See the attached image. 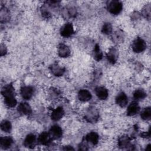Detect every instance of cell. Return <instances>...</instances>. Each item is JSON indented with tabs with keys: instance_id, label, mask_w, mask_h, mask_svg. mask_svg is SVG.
<instances>
[{
	"instance_id": "obj_1",
	"label": "cell",
	"mask_w": 151,
	"mask_h": 151,
	"mask_svg": "<svg viewBox=\"0 0 151 151\" xmlns=\"http://www.w3.org/2000/svg\"><path fill=\"white\" fill-rule=\"evenodd\" d=\"M107 9L113 15H118L123 9L122 3L118 0H111L107 2Z\"/></svg>"
},
{
	"instance_id": "obj_2",
	"label": "cell",
	"mask_w": 151,
	"mask_h": 151,
	"mask_svg": "<svg viewBox=\"0 0 151 151\" xmlns=\"http://www.w3.org/2000/svg\"><path fill=\"white\" fill-rule=\"evenodd\" d=\"M84 118L87 122L91 123H94L97 122L99 118V111L96 108L93 107H90L87 110L84 116Z\"/></svg>"
},
{
	"instance_id": "obj_3",
	"label": "cell",
	"mask_w": 151,
	"mask_h": 151,
	"mask_svg": "<svg viewBox=\"0 0 151 151\" xmlns=\"http://www.w3.org/2000/svg\"><path fill=\"white\" fill-rule=\"evenodd\" d=\"M132 50L136 53H140L145 50L146 44L143 39L140 37H137L132 42Z\"/></svg>"
},
{
	"instance_id": "obj_4",
	"label": "cell",
	"mask_w": 151,
	"mask_h": 151,
	"mask_svg": "<svg viewBox=\"0 0 151 151\" xmlns=\"http://www.w3.org/2000/svg\"><path fill=\"white\" fill-rule=\"evenodd\" d=\"M74 34V28L71 23L65 24L60 29V34L62 37L68 38Z\"/></svg>"
},
{
	"instance_id": "obj_5",
	"label": "cell",
	"mask_w": 151,
	"mask_h": 151,
	"mask_svg": "<svg viewBox=\"0 0 151 151\" xmlns=\"http://www.w3.org/2000/svg\"><path fill=\"white\" fill-rule=\"evenodd\" d=\"M118 51L115 47H111L109 48L108 52L106 54V58L108 61L112 64L116 63L118 58Z\"/></svg>"
},
{
	"instance_id": "obj_6",
	"label": "cell",
	"mask_w": 151,
	"mask_h": 151,
	"mask_svg": "<svg viewBox=\"0 0 151 151\" xmlns=\"http://www.w3.org/2000/svg\"><path fill=\"white\" fill-rule=\"evenodd\" d=\"M34 89L31 86H23L20 90V94L22 97L25 100H29L33 96Z\"/></svg>"
},
{
	"instance_id": "obj_7",
	"label": "cell",
	"mask_w": 151,
	"mask_h": 151,
	"mask_svg": "<svg viewBox=\"0 0 151 151\" xmlns=\"http://www.w3.org/2000/svg\"><path fill=\"white\" fill-rule=\"evenodd\" d=\"M49 133L53 139H58L61 137L63 135V130L58 125H53L51 127Z\"/></svg>"
},
{
	"instance_id": "obj_8",
	"label": "cell",
	"mask_w": 151,
	"mask_h": 151,
	"mask_svg": "<svg viewBox=\"0 0 151 151\" xmlns=\"http://www.w3.org/2000/svg\"><path fill=\"white\" fill-rule=\"evenodd\" d=\"M50 70L54 76L57 77L62 76L65 71V68L60 65L57 63L52 64L50 66Z\"/></svg>"
},
{
	"instance_id": "obj_9",
	"label": "cell",
	"mask_w": 151,
	"mask_h": 151,
	"mask_svg": "<svg viewBox=\"0 0 151 151\" xmlns=\"http://www.w3.org/2000/svg\"><path fill=\"white\" fill-rule=\"evenodd\" d=\"M18 111L23 115H29L32 112V109L29 104L26 102H21L17 107Z\"/></svg>"
},
{
	"instance_id": "obj_10",
	"label": "cell",
	"mask_w": 151,
	"mask_h": 151,
	"mask_svg": "<svg viewBox=\"0 0 151 151\" xmlns=\"http://www.w3.org/2000/svg\"><path fill=\"white\" fill-rule=\"evenodd\" d=\"M37 142V137L35 134L32 133L28 134L24 139V145L28 148H33Z\"/></svg>"
},
{
	"instance_id": "obj_11",
	"label": "cell",
	"mask_w": 151,
	"mask_h": 151,
	"mask_svg": "<svg viewBox=\"0 0 151 151\" xmlns=\"http://www.w3.org/2000/svg\"><path fill=\"white\" fill-rule=\"evenodd\" d=\"M51 139L52 138L49 132L48 133L47 132H43L39 135L37 140L41 145L46 146L50 143Z\"/></svg>"
},
{
	"instance_id": "obj_12",
	"label": "cell",
	"mask_w": 151,
	"mask_h": 151,
	"mask_svg": "<svg viewBox=\"0 0 151 151\" xmlns=\"http://www.w3.org/2000/svg\"><path fill=\"white\" fill-rule=\"evenodd\" d=\"M116 103L121 107H124L128 103V97L124 92L120 93L116 97Z\"/></svg>"
},
{
	"instance_id": "obj_13",
	"label": "cell",
	"mask_w": 151,
	"mask_h": 151,
	"mask_svg": "<svg viewBox=\"0 0 151 151\" xmlns=\"http://www.w3.org/2000/svg\"><path fill=\"white\" fill-rule=\"evenodd\" d=\"M140 111V107L136 101L132 102L127 107L126 113L127 116H132L137 114Z\"/></svg>"
},
{
	"instance_id": "obj_14",
	"label": "cell",
	"mask_w": 151,
	"mask_h": 151,
	"mask_svg": "<svg viewBox=\"0 0 151 151\" xmlns=\"http://www.w3.org/2000/svg\"><path fill=\"white\" fill-rule=\"evenodd\" d=\"M71 53L69 47L64 44H61L58 47V54L60 57L67 58L70 56Z\"/></svg>"
},
{
	"instance_id": "obj_15",
	"label": "cell",
	"mask_w": 151,
	"mask_h": 151,
	"mask_svg": "<svg viewBox=\"0 0 151 151\" xmlns=\"http://www.w3.org/2000/svg\"><path fill=\"white\" fill-rule=\"evenodd\" d=\"M64 114V110L63 107H58L52 111L51 114V119L54 121L60 120Z\"/></svg>"
},
{
	"instance_id": "obj_16",
	"label": "cell",
	"mask_w": 151,
	"mask_h": 151,
	"mask_svg": "<svg viewBox=\"0 0 151 151\" xmlns=\"http://www.w3.org/2000/svg\"><path fill=\"white\" fill-rule=\"evenodd\" d=\"M95 93L97 97L100 100H106L109 96L108 91L104 87L100 86L97 87L95 89Z\"/></svg>"
},
{
	"instance_id": "obj_17",
	"label": "cell",
	"mask_w": 151,
	"mask_h": 151,
	"mask_svg": "<svg viewBox=\"0 0 151 151\" xmlns=\"http://www.w3.org/2000/svg\"><path fill=\"white\" fill-rule=\"evenodd\" d=\"M13 139L10 136H4L0 139V145L2 149H7L13 144Z\"/></svg>"
},
{
	"instance_id": "obj_18",
	"label": "cell",
	"mask_w": 151,
	"mask_h": 151,
	"mask_svg": "<svg viewBox=\"0 0 151 151\" xmlns=\"http://www.w3.org/2000/svg\"><path fill=\"white\" fill-rule=\"evenodd\" d=\"M92 97L91 93L86 89H81L78 93V98L81 101H88Z\"/></svg>"
},
{
	"instance_id": "obj_19",
	"label": "cell",
	"mask_w": 151,
	"mask_h": 151,
	"mask_svg": "<svg viewBox=\"0 0 151 151\" xmlns=\"http://www.w3.org/2000/svg\"><path fill=\"white\" fill-rule=\"evenodd\" d=\"M85 139L87 142L91 143L93 145H96L99 142V136L96 132H91L86 136Z\"/></svg>"
},
{
	"instance_id": "obj_20",
	"label": "cell",
	"mask_w": 151,
	"mask_h": 151,
	"mask_svg": "<svg viewBox=\"0 0 151 151\" xmlns=\"http://www.w3.org/2000/svg\"><path fill=\"white\" fill-rule=\"evenodd\" d=\"M130 140L131 139L128 135L124 134L120 136L118 139V145L119 147L124 149L129 146Z\"/></svg>"
},
{
	"instance_id": "obj_21",
	"label": "cell",
	"mask_w": 151,
	"mask_h": 151,
	"mask_svg": "<svg viewBox=\"0 0 151 151\" xmlns=\"http://www.w3.org/2000/svg\"><path fill=\"white\" fill-rule=\"evenodd\" d=\"M13 86L11 84L5 85L1 90V94L2 96L6 97L8 96L15 95V90Z\"/></svg>"
},
{
	"instance_id": "obj_22",
	"label": "cell",
	"mask_w": 151,
	"mask_h": 151,
	"mask_svg": "<svg viewBox=\"0 0 151 151\" xmlns=\"http://www.w3.org/2000/svg\"><path fill=\"white\" fill-rule=\"evenodd\" d=\"M113 40L114 42L120 44L123 42L124 39V34L123 31L119 29L117 30L112 35Z\"/></svg>"
},
{
	"instance_id": "obj_23",
	"label": "cell",
	"mask_w": 151,
	"mask_h": 151,
	"mask_svg": "<svg viewBox=\"0 0 151 151\" xmlns=\"http://www.w3.org/2000/svg\"><path fill=\"white\" fill-rule=\"evenodd\" d=\"M10 15L9 11L5 7H1L0 12V20L1 22H6L9 20Z\"/></svg>"
},
{
	"instance_id": "obj_24",
	"label": "cell",
	"mask_w": 151,
	"mask_h": 151,
	"mask_svg": "<svg viewBox=\"0 0 151 151\" xmlns=\"http://www.w3.org/2000/svg\"><path fill=\"white\" fill-rule=\"evenodd\" d=\"M4 103L8 107H15L17 104V101L15 97V96H9L4 97Z\"/></svg>"
},
{
	"instance_id": "obj_25",
	"label": "cell",
	"mask_w": 151,
	"mask_h": 151,
	"mask_svg": "<svg viewBox=\"0 0 151 151\" xmlns=\"http://www.w3.org/2000/svg\"><path fill=\"white\" fill-rule=\"evenodd\" d=\"M146 97V93L144 90L142 88L137 89L133 93V98L137 101L143 100Z\"/></svg>"
},
{
	"instance_id": "obj_26",
	"label": "cell",
	"mask_w": 151,
	"mask_h": 151,
	"mask_svg": "<svg viewBox=\"0 0 151 151\" xmlns=\"http://www.w3.org/2000/svg\"><path fill=\"white\" fill-rule=\"evenodd\" d=\"M93 57L97 61H100L103 58V52L98 44H96L94 46L93 50Z\"/></svg>"
},
{
	"instance_id": "obj_27",
	"label": "cell",
	"mask_w": 151,
	"mask_h": 151,
	"mask_svg": "<svg viewBox=\"0 0 151 151\" xmlns=\"http://www.w3.org/2000/svg\"><path fill=\"white\" fill-rule=\"evenodd\" d=\"M1 129L5 133H9L12 130L11 123L6 120H4L1 123Z\"/></svg>"
},
{
	"instance_id": "obj_28",
	"label": "cell",
	"mask_w": 151,
	"mask_h": 151,
	"mask_svg": "<svg viewBox=\"0 0 151 151\" xmlns=\"http://www.w3.org/2000/svg\"><path fill=\"white\" fill-rule=\"evenodd\" d=\"M140 117L143 120H149L151 117V109L150 107L145 108L140 113Z\"/></svg>"
},
{
	"instance_id": "obj_29",
	"label": "cell",
	"mask_w": 151,
	"mask_h": 151,
	"mask_svg": "<svg viewBox=\"0 0 151 151\" xmlns=\"http://www.w3.org/2000/svg\"><path fill=\"white\" fill-rule=\"evenodd\" d=\"M113 27L110 22H105L101 27V32L105 35H110L112 33Z\"/></svg>"
},
{
	"instance_id": "obj_30",
	"label": "cell",
	"mask_w": 151,
	"mask_h": 151,
	"mask_svg": "<svg viewBox=\"0 0 151 151\" xmlns=\"http://www.w3.org/2000/svg\"><path fill=\"white\" fill-rule=\"evenodd\" d=\"M142 15L146 18L149 19L150 18V5L149 4L146 5L142 10Z\"/></svg>"
},
{
	"instance_id": "obj_31",
	"label": "cell",
	"mask_w": 151,
	"mask_h": 151,
	"mask_svg": "<svg viewBox=\"0 0 151 151\" xmlns=\"http://www.w3.org/2000/svg\"><path fill=\"white\" fill-rule=\"evenodd\" d=\"M41 12L42 14V16L45 18H50L51 17L50 12L47 9V7L45 6H42L41 9Z\"/></svg>"
},
{
	"instance_id": "obj_32",
	"label": "cell",
	"mask_w": 151,
	"mask_h": 151,
	"mask_svg": "<svg viewBox=\"0 0 151 151\" xmlns=\"http://www.w3.org/2000/svg\"><path fill=\"white\" fill-rule=\"evenodd\" d=\"M50 96L52 97H54V98H57L60 95V93L59 91L57 90V89L56 88H52L50 90Z\"/></svg>"
},
{
	"instance_id": "obj_33",
	"label": "cell",
	"mask_w": 151,
	"mask_h": 151,
	"mask_svg": "<svg viewBox=\"0 0 151 151\" xmlns=\"http://www.w3.org/2000/svg\"><path fill=\"white\" fill-rule=\"evenodd\" d=\"M7 52V49L6 47H5V45L1 44V48H0V54L1 56H4L6 54Z\"/></svg>"
},
{
	"instance_id": "obj_34",
	"label": "cell",
	"mask_w": 151,
	"mask_h": 151,
	"mask_svg": "<svg viewBox=\"0 0 151 151\" xmlns=\"http://www.w3.org/2000/svg\"><path fill=\"white\" fill-rule=\"evenodd\" d=\"M150 129L149 130L148 132H143L141 134V136L142 137H150Z\"/></svg>"
},
{
	"instance_id": "obj_35",
	"label": "cell",
	"mask_w": 151,
	"mask_h": 151,
	"mask_svg": "<svg viewBox=\"0 0 151 151\" xmlns=\"http://www.w3.org/2000/svg\"><path fill=\"white\" fill-rule=\"evenodd\" d=\"M79 147H80V150H86L88 149L86 144H85V143H81L80 145V146H79Z\"/></svg>"
},
{
	"instance_id": "obj_36",
	"label": "cell",
	"mask_w": 151,
	"mask_h": 151,
	"mask_svg": "<svg viewBox=\"0 0 151 151\" xmlns=\"http://www.w3.org/2000/svg\"><path fill=\"white\" fill-rule=\"evenodd\" d=\"M63 149L64 150H74V149L72 147L70 146H64V148Z\"/></svg>"
},
{
	"instance_id": "obj_37",
	"label": "cell",
	"mask_w": 151,
	"mask_h": 151,
	"mask_svg": "<svg viewBox=\"0 0 151 151\" xmlns=\"http://www.w3.org/2000/svg\"><path fill=\"white\" fill-rule=\"evenodd\" d=\"M150 145H147V147H146V150H150Z\"/></svg>"
}]
</instances>
